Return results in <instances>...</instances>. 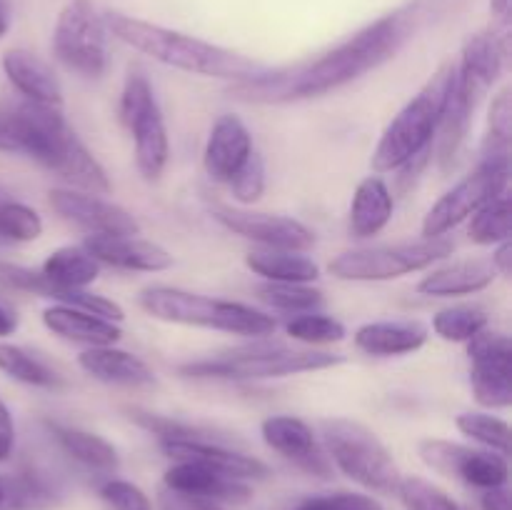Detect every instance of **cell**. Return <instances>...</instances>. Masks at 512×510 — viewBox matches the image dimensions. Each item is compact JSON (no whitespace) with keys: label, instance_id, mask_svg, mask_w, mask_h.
Instances as JSON below:
<instances>
[{"label":"cell","instance_id":"cell-1","mask_svg":"<svg viewBox=\"0 0 512 510\" xmlns=\"http://www.w3.org/2000/svg\"><path fill=\"white\" fill-rule=\"evenodd\" d=\"M428 8V0L400 5L398 10L368 23L315 60H305L293 68H268L260 78L235 83L230 95L245 103L285 105L335 93L393 60L418 33Z\"/></svg>","mask_w":512,"mask_h":510},{"label":"cell","instance_id":"cell-2","mask_svg":"<svg viewBox=\"0 0 512 510\" xmlns=\"http://www.w3.org/2000/svg\"><path fill=\"white\" fill-rule=\"evenodd\" d=\"M103 18L108 33L118 38L120 43L130 45L133 50L168 65V68L183 70V73L230 80L235 85L260 78L268 70V65L253 60L250 55L238 53V50L208 43L203 38L135 18V15L108 10V13H103Z\"/></svg>","mask_w":512,"mask_h":510},{"label":"cell","instance_id":"cell-3","mask_svg":"<svg viewBox=\"0 0 512 510\" xmlns=\"http://www.w3.org/2000/svg\"><path fill=\"white\" fill-rule=\"evenodd\" d=\"M453 88L455 63L448 60L425 80L423 88L403 105V110L383 130L370 158L375 173H393L410 160L433 150Z\"/></svg>","mask_w":512,"mask_h":510},{"label":"cell","instance_id":"cell-4","mask_svg":"<svg viewBox=\"0 0 512 510\" xmlns=\"http://www.w3.org/2000/svg\"><path fill=\"white\" fill-rule=\"evenodd\" d=\"M138 305L150 318L163 320V323L218 330V333L243 335L253 340L268 338L278 328L273 315L253 305L213 298V295L193 293V290L173 288V285H150L140 290Z\"/></svg>","mask_w":512,"mask_h":510},{"label":"cell","instance_id":"cell-5","mask_svg":"<svg viewBox=\"0 0 512 510\" xmlns=\"http://www.w3.org/2000/svg\"><path fill=\"white\" fill-rule=\"evenodd\" d=\"M340 363H345V355L325 353V350H295L260 338L250 348L178 365V373L200 380H275L318 373Z\"/></svg>","mask_w":512,"mask_h":510},{"label":"cell","instance_id":"cell-6","mask_svg":"<svg viewBox=\"0 0 512 510\" xmlns=\"http://www.w3.org/2000/svg\"><path fill=\"white\" fill-rule=\"evenodd\" d=\"M320 440L330 463L353 483L373 493H395L403 473L393 453L368 425L353 418H325L320 420Z\"/></svg>","mask_w":512,"mask_h":510},{"label":"cell","instance_id":"cell-7","mask_svg":"<svg viewBox=\"0 0 512 510\" xmlns=\"http://www.w3.org/2000/svg\"><path fill=\"white\" fill-rule=\"evenodd\" d=\"M453 250L455 240H450L448 235L408 240V243L373 245V248H355L335 255L328 270L338 280L383 283V280L405 278V275L433 268L435 263L453 255Z\"/></svg>","mask_w":512,"mask_h":510},{"label":"cell","instance_id":"cell-8","mask_svg":"<svg viewBox=\"0 0 512 510\" xmlns=\"http://www.w3.org/2000/svg\"><path fill=\"white\" fill-rule=\"evenodd\" d=\"M120 123L133 135L135 168L148 183L165 173L170 160V138L163 110L155 98L153 83L140 68H128L123 93H120Z\"/></svg>","mask_w":512,"mask_h":510},{"label":"cell","instance_id":"cell-9","mask_svg":"<svg viewBox=\"0 0 512 510\" xmlns=\"http://www.w3.org/2000/svg\"><path fill=\"white\" fill-rule=\"evenodd\" d=\"M108 28L93 0H68L53 28V53L70 73L100 78L108 70Z\"/></svg>","mask_w":512,"mask_h":510},{"label":"cell","instance_id":"cell-10","mask_svg":"<svg viewBox=\"0 0 512 510\" xmlns=\"http://www.w3.org/2000/svg\"><path fill=\"white\" fill-rule=\"evenodd\" d=\"M0 130L13 140L18 153L30 155L50 170L58 165L65 145L75 135L58 105L25 98L18 103H0Z\"/></svg>","mask_w":512,"mask_h":510},{"label":"cell","instance_id":"cell-11","mask_svg":"<svg viewBox=\"0 0 512 510\" xmlns=\"http://www.w3.org/2000/svg\"><path fill=\"white\" fill-rule=\"evenodd\" d=\"M510 160H480L478 168L465 175L455 188L440 195L433 208L425 213L420 235L423 238H443L450 230L458 228L463 220L478 213L483 205L495 200L508 190Z\"/></svg>","mask_w":512,"mask_h":510},{"label":"cell","instance_id":"cell-12","mask_svg":"<svg viewBox=\"0 0 512 510\" xmlns=\"http://www.w3.org/2000/svg\"><path fill=\"white\" fill-rule=\"evenodd\" d=\"M418 455L428 468L445 478H458L478 490L508 485V458L488 448H468L443 438H425L418 443Z\"/></svg>","mask_w":512,"mask_h":510},{"label":"cell","instance_id":"cell-13","mask_svg":"<svg viewBox=\"0 0 512 510\" xmlns=\"http://www.w3.org/2000/svg\"><path fill=\"white\" fill-rule=\"evenodd\" d=\"M470 388L475 400L488 410L512 405V343L498 330H480L468 340Z\"/></svg>","mask_w":512,"mask_h":510},{"label":"cell","instance_id":"cell-14","mask_svg":"<svg viewBox=\"0 0 512 510\" xmlns=\"http://www.w3.org/2000/svg\"><path fill=\"white\" fill-rule=\"evenodd\" d=\"M210 218L230 233L258 243V248H283L308 253L315 245V233L305 223L290 215L260 213V210L233 208V205H210Z\"/></svg>","mask_w":512,"mask_h":510},{"label":"cell","instance_id":"cell-15","mask_svg":"<svg viewBox=\"0 0 512 510\" xmlns=\"http://www.w3.org/2000/svg\"><path fill=\"white\" fill-rule=\"evenodd\" d=\"M48 203L68 223L88 230V235H140V223L130 210L100 195L75 188H53Z\"/></svg>","mask_w":512,"mask_h":510},{"label":"cell","instance_id":"cell-16","mask_svg":"<svg viewBox=\"0 0 512 510\" xmlns=\"http://www.w3.org/2000/svg\"><path fill=\"white\" fill-rule=\"evenodd\" d=\"M260 435L265 445L298 465L300 470L318 478H330L333 475V463L325 453L323 443L318 440L315 430L295 415H270L260 423Z\"/></svg>","mask_w":512,"mask_h":510},{"label":"cell","instance_id":"cell-17","mask_svg":"<svg viewBox=\"0 0 512 510\" xmlns=\"http://www.w3.org/2000/svg\"><path fill=\"white\" fill-rule=\"evenodd\" d=\"M160 450L173 463H198L235 480H263L270 468L255 455L235 450L223 440H158Z\"/></svg>","mask_w":512,"mask_h":510},{"label":"cell","instance_id":"cell-18","mask_svg":"<svg viewBox=\"0 0 512 510\" xmlns=\"http://www.w3.org/2000/svg\"><path fill=\"white\" fill-rule=\"evenodd\" d=\"M83 248L100 265L130 270V273H163L175 265L168 248L138 235H88Z\"/></svg>","mask_w":512,"mask_h":510},{"label":"cell","instance_id":"cell-19","mask_svg":"<svg viewBox=\"0 0 512 510\" xmlns=\"http://www.w3.org/2000/svg\"><path fill=\"white\" fill-rule=\"evenodd\" d=\"M253 135L243 118L233 113L220 115L210 128L203 148V168L213 183L228 185L230 178L240 170V165L253 153Z\"/></svg>","mask_w":512,"mask_h":510},{"label":"cell","instance_id":"cell-20","mask_svg":"<svg viewBox=\"0 0 512 510\" xmlns=\"http://www.w3.org/2000/svg\"><path fill=\"white\" fill-rule=\"evenodd\" d=\"M3 73L25 100L43 105H63V83L55 70L40 55L25 48H10L3 53Z\"/></svg>","mask_w":512,"mask_h":510},{"label":"cell","instance_id":"cell-21","mask_svg":"<svg viewBox=\"0 0 512 510\" xmlns=\"http://www.w3.org/2000/svg\"><path fill=\"white\" fill-rule=\"evenodd\" d=\"M428 338V325L420 320H375L355 330L353 343L360 353L373 358H398L418 353Z\"/></svg>","mask_w":512,"mask_h":510},{"label":"cell","instance_id":"cell-22","mask_svg":"<svg viewBox=\"0 0 512 510\" xmlns=\"http://www.w3.org/2000/svg\"><path fill=\"white\" fill-rule=\"evenodd\" d=\"M78 365L85 375L108 385H125V388H145L155 383V373L143 358L128 353L115 345H98L85 348L78 355Z\"/></svg>","mask_w":512,"mask_h":510},{"label":"cell","instance_id":"cell-23","mask_svg":"<svg viewBox=\"0 0 512 510\" xmlns=\"http://www.w3.org/2000/svg\"><path fill=\"white\" fill-rule=\"evenodd\" d=\"M163 485L178 493L195 495V498L215 500V503H243L250 498V488L245 480L228 478L218 470L203 468L198 463H173L163 475Z\"/></svg>","mask_w":512,"mask_h":510},{"label":"cell","instance_id":"cell-24","mask_svg":"<svg viewBox=\"0 0 512 510\" xmlns=\"http://www.w3.org/2000/svg\"><path fill=\"white\" fill-rule=\"evenodd\" d=\"M43 325L58 338L68 343L85 345V348H98V345H115L123 338V330L113 320L98 318L93 313H85L70 305H48L43 310Z\"/></svg>","mask_w":512,"mask_h":510},{"label":"cell","instance_id":"cell-25","mask_svg":"<svg viewBox=\"0 0 512 510\" xmlns=\"http://www.w3.org/2000/svg\"><path fill=\"white\" fill-rule=\"evenodd\" d=\"M493 263L483 258L455 260L430 270L418 283V293L428 298H458V295H475L495 283Z\"/></svg>","mask_w":512,"mask_h":510},{"label":"cell","instance_id":"cell-26","mask_svg":"<svg viewBox=\"0 0 512 510\" xmlns=\"http://www.w3.org/2000/svg\"><path fill=\"white\" fill-rule=\"evenodd\" d=\"M395 213V198L380 175H368L355 188L350 200V233L355 238H373L383 233Z\"/></svg>","mask_w":512,"mask_h":510},{"label":"cell","instance_id":"cell-27","mask_svg":"<svg viewBox=\"0 0 512 510\" xmlns=\"http://www.w3.org/2000/svg\"><path fill=\"white\" fill-rule=\"evenodd\" d=\"M45 425H48L55 443L63 448V453L70 455L73 460H78L80 465H85V468L90 470H98V473H113V470H118V450H115V445L108 443L103 435L75 428V425L55 423V420H48Z\"/></svg>","mask_w":512,"mask_h":510},{"label":"cell","instance_id":"cell-28","mask_svg":"<svg viewBox=\"0 0 512 510\" xmlns=\"http://www.w3.org/2000/svg\"><path fill=\"white\" fill-rule=\"evenodd\" d=\"M245 265L265 283H315L320 278V265L298 250L253 248Z\"/></svg>","mask_w":512,"mask_h":510},{"label":"cell","instance_id":"cell-29","mask_svg":"<svg viewBox=\"0 0 512 510\" xmlns=\"http://www.w3.org/2000/svg\"><path fill=\"white\" fill-rule=\"evenodd\" d=\"M100 268L103 265L83 245H63L43 260L40 273L55 288L88 290L100 278Z\"/></svg>","mask_w":512,"mask_h":510},{"label":"cell","instance_id":"cell-30","mask_svg":"<svg viewBox=\"0 0 512 510\" xmlns=\"http://www.w3.org/2000/svg\"><path fill=\"white\" fill-rule=\"evenodd\" d=\"M0 373L18 380V383L33 385V388L55 390L63 385L58 370H53L43 360L35 358L33 353L13 343H0Z\"/></svg>","mask_w":512,"mask_h":510},{"label":"cell","instance_id":"cell-31","mask_svg":"<svg viewBox=\"0 0 512 510\" xmlns=\"http://www.w3.org/2000/svg\"><path fill=\"white\" fill-rule=\"evenodd\" d=\"M258 298L265 305L283 313H315L325 305L323 290L310 283H265L258 288Z\"/></svg>","mask_w":512,"mask_h":510},{"label":"cell","instance_id":"cell-32","mask_svg":"<svg viewBox=\"0 0 512 510\" xmlns=\"http://www.w3.org/2000/svg\"><path fill=\"white\" fill-rule=\"evenodd\" d=\"M488 328V313L480 305H453L433 315V330L448 343H468Z\"/></svg>","mask_w":512,"mask_h":510},{"label":"cell","instance_id":"cell-33","mask_svg":"<svg viewBox=\"0 0 512 510\" xmlns=\"http://www.w3.org/2000/svg\"><path fill=\"white\" fill-rule=\"evenodd\" d=\"M455 428H458L465 438L483 445V448L495 450V453L500 455H508V420L498 418V415L483 413V410H468V413H460L458 418H455Z\"/></svg>","mask_w":512,"mask_h":510},{"label":"cell","instance_id":"cell-34","mask_svg":"<svg viewBox=\"0 0 512 510\" xmlns=\"http://www.w3.org/2000/svg\"><path fill=\"white\" fill-rule=\"evenodd\" d=\"M468 238L478 245H498L510 240V198L508 193L498 195L488 205L470 215Z\"/></svg>","mask_w":512,"mask_h":510},{"label":"cell","instance_id":"cell-35","mask_svg":"<svg viewBox=\"0 0 512 510\" xmlns=\"http://www.w3.org/2000/svg\"><path fill=\"white\" fill-rule=\"evenodd\" d=\"M285 333L305 345H330L345 340L348 328L343 325V320L315 310V313H300L290 318L285 323Z\"/></svg>","mask_w":512,"mask_h":510},{"label":"cell","instance_id":"cell-36","mask_svg":"<svg viewBox=\"0 0 512 510\" xmlns=\"http://www.w3.org/2000/svg\"><path fill=\"white\" fill-rule=\"evenodd\" d=\"M395 495L405 505V510H463L453 495L420 475H403Z\"/></svg>","mask_w":512,"mask_h":510},{"label":"cell","instance_id":"cell-37","mask_svg":"<svg viewBox=\"0 0 512 510\" xmlns=\"http://www.w3.org/2000/svg\"><path fill=\"white\" fill-rule=\"evenodd\" d=\"M40 235H43V218L38 210L10 198L0 203V240L33 243Z\"/></svg>","mask_w":512,"mask_h":510},{"label":"cell","instance_id":"cell-38","mask_svg":"<svg viewBox=\"0 0 512 510\" xmlns=\"http://www.w3.org/2000/svg\"><path fill=\"white\" fill-rule=\"evenodd\" d=\"M265 185H268V168H265V158L260 150H253V153L248 155V160L240 165L238 173L230 178L228 188L240 205H253L263 198Z\"/></svg>","mask_w":512,"mask_h":510},{"label":"cell","instance_id":"cell-39","mask_svg":"<svg viewBox=\"0 0 512 510\" xmlns=\"http://www.w3.org/2000/svg\"><path fill=\"white\" fill-rule=\"evenodd\" d=\"M290 510H383V505L373 495L338 490V493L308 495Z\"/></svg>","mask_w":512,"mask_h":510},{"label":"cell","instance_id":"cell-40","mask_svg":"<svg viewBox=\"0 0 512 510\" xmlns=\"http://www.w3.org/2000/svg\"><path fill=\"white\" fill-rule=\"evenodd\" d=\"M98 493L113 510H153V503H150L148 495L138 485L130 483V480H105Z\"/></svg>","mask_w":512,"mask_h":510},{"label":"cell","instance_id":"cell-41","mask_svg":"<svg viewBox=\"0 0 512 510\" xmlns=\"http://www.w3.org/2000/svg\"><path fill=\"white\" fill-rule=\"evenodd\" d=\"M158 505L160 510H223L215 500H205V498H195V495H185L178 493V490L170 488H160L158 493Z\"/></svg>","mask_w":512,"mask_h":510},{"label":"cell","instance_id":"cell-42","mask_svg":"<svg viewBox=\"0 0 512 510\" xmlns=\"http://www.w3.org/2000/svg\"><path fill=\"white\" fill-rule=\"evenodd\" d=\"M13 448H15L13 415H10L8 405H5L3 398H0V463L13 455Z\"/></svg>","mask_w":512,"mask_h":510},{"label":"cell","instance_id":"cell-43","mask_svg":"<svg viewBox=\"0 0 512 510\" xmlns=\"http://www.w3.org/2000/svg\"><path fill=\"white\" fill-rule=\"evenodd\" d=\"M480 508L483 510H512L508 485L483 490V495H480Z\"/></svg>","mask_w":512,"mask_h":510},{"label":"cell","instance_id":"cell-44","mask_svg":"<svg viewBox=\"0 0 512 510\" xmlns=\"http://www.w3.org/2000/svg\"><path fill=\"white\" fill-rule=\"evenodd\" d=\"M493 268L495 273L503 275V278H510V270H512V243L510 240H503V243H498V248H495L493 253Z\"/></svg>","mask_w":512,"mask_h":510},{"label":"cell","instance_id":"cell-45","mask_svg":"<svg viewBox=\"0 0 512 510\" xmlns=\"http://www.w3.org/2000/svg\"><path fill=\"white\" fill-rule=\"evenodd\" d=\"M18 325H20V318L18 313H15V308H10L5 300H0V338L13 335L15 330H18Z\"/></svg>","mask_w":512,"mask_h":510},{"label":"cell","instance_id":"cell-46","mask_svg":"<svg viewBox=\"0 0 512 510\" xmlns=\"http://www.w3.org/2000/svg\"><path fill=\"white\" fill-rule=\"evenodd\" d=\"M0 510H13V483L5 473H0Z\"/></svg>","mask_w":512,"mask_h":510},{"label":"cell","instance_id":"cell-47","mask_svg":"<svg viewBox=\"0 0 512 510\" xmlns=\"http://www.w3.org/2000/svg\"><path fill=\"white\" fill-rule=\"evenodd\" d=\"M510 3L512 0H490V10H493V15H498V18H508Z\"/></svg>","mask_w":512,"mask_h":510},{"label":"cell","instance_id":"cell-48","mask_svg":"<svg viewBox=\"0 0 512 510\" xmlns=\"http://www.w3.org/2000/svg\"><path fill=\"white\" fill-rule=\"evenodd\" d=\"M10 28V18H8V8H5V3L0 0V40L5 38V33H8Z\"/></svg>","mask_w":512,"mask_h":510},{"label":"cell","instance_id":"cell-49","mask_svg":"<svg viewBox=\"0 0 512 510\" xmlns=\"http://www.w3.org/2000/svg\"><path fill=\"white\" fill-rule=\"evenodd\" d=\"M0 153H18L15 143L3 133V130H0Z\"/></svg>","mask_w":512,"mask_h":510},{"label":"cell","instance_id":"cell-50","mask_svg":"<svg viewBox=\"0 0 512 510\" xmlns=\"http://www.w3.org/2000/svg\"><path fill=\"white\" fill-rule=\"evenodd\" d=\"M10 198V190L5 188L3 183H0V203H3V200H8Z\"/></svg>","mask_w":512,"mask_h":510}]
</instances>
